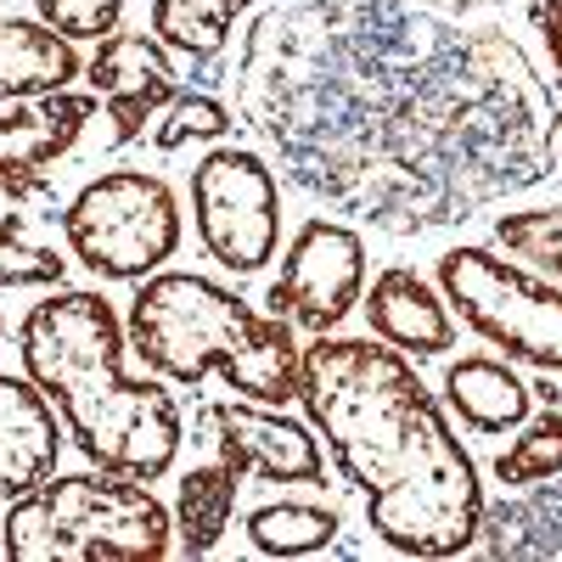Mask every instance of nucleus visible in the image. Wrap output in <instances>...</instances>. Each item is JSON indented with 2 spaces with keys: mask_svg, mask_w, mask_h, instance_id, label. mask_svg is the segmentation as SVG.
I'll list each match as a JSON object with an SVG mask.
<instances>
[{
  "mask_svg": "<svg viewBox=\"0 0 562 562\" xmlns=\"http://www.w3.org/2000/svg\"><path fill=\"white\" fill-rule=\"evenodd\" d=\"M192 225L203 254L231 270L254 276L281 248V186L276 169L248 147H214L192 169Z\"/></svg>",
  "mask_w": 562,
  "mask_h": 562,
  "instance_id": "obj_7",
  "label": "nucleus"
},
{
  "mask_svg": "<svg viewBox=\"0 0 562 562\" xmlns=\"http://www.w3.org/2000/svg\"><path fill=\"white\" fill-rule=\"evenodd\" d=\"M225 130H231L225 102L203 97V90H180V97L164 108V124L153 130V140H158V153H175V147H186V140H220Z\"/></svg>",
  "mask_w": 562,
  "mask_h": 562,
  "instance_id": "obj_22",
  "label": "nucleus"
},
{
  "mask_svg": "<svg viewBox=\"0 0 562 562\" xmlns=\"http://www.w3.org/2000/svg\"><path fill=\"white\" fill-rule=\"evenodd\" d=\"M68 254L102 281H147L180 254V198L164 175L108 169L85 180L63 209Z\"/></svg>",
  "mask_w": 562,
  "mask_h": 562,
  "instance_id": "obj_5",
  "label": "nucleus"
},
{
  "mask_svg": "<svg viewBox=\"0 0 562 562\" xmlns=\"http://www.w3.org/2000/svg\"><path fill=\"white\" fill-rule=\"evenodd\" d=\"M371 338H383L389 349L411 360H434L456 349V315L434 281H422L411 265H389L383 276H371V288L360 299Z\"/></svg>",
  "mask_w": 562,
  "mask_h": 562,
  "instance_id": "obj_13",
  "label": "nucleus"
},
{
  "mask_svg": "<svg viewBox=\"0 0 562 562\" xmlns=\"http://www.w3.org/2000/svg\"><path fill=\"white\" fill-rule=\"evenodd\" d=\"M40 23H52L68 40H102L119 29L124 18V0H34Z\"/></svg>",
  "mask_w": 562,
  "mask_h": 562,
  "instance_id": "obj_23",
  "label": "nucleus"
},
{
  "mask_svg": "<svg viewBox=\"0 0 562 562\" xmlns=\"http://www.w3.org/2000/svg\"><path fill=\"white\" fill-rule=\"evenodd\" d=\"M0 557H7V546H0Z\"/></svg>",
  "mask_w": 562,
  "mask_h": 562,
  "instance_id": "obj_27",
  "label": "nucleus"
},
{
  "mask_svg": "<svg viewBox=\"0 0 562 562\" xmlns=\"http://www.w3.org/2000/svg\"><path fill=\"white\" fill-rule=\"evenodd\" d=\"M214 422V445L220 456L237 467V473L248 479H265V484H321L326 479V450L315 439V428H304V422L281 416L259 400H220L209 411Z\"/></svg>",
  "mask_w": 562,
  "mask_h": 562,
  "instance_id": "obj_10",
  "label": "nucleus"
},
{
  "mask_svg": "<svg viewBox=\"0 0 562 562\" xmlns=\"http://www.w3.org/2000/svg\"><path fill=\"white\" fill-rule=\"evenodd\" d=\"M495 243L518 259V265H529V270L562 281V203H557V209L495 214Z\"/></svg>",
  "mask_w": 562,
  "mask_h": 562,
  "instance_id": "obj_20",
  "label": "nucleus"
},
{
  "mask_svg": "<svg viewBox=\"0 0 562 562\" xmlns=\"http://www.w3.org/2000/svg\"><path fill=\"white\" fill-rule=\"evenodd\" d=\"M366 299V243L360 231L338 220H304L299 237L288 243L281 276L270 281V315L293 321V333H338Z\"/></svg>",
  "mask_w": 562,
  "mask_h": 562,
  "instance_id": "obj_8",
  "label": "nucleus"
},
{
  "mask_svg": "<svg viewBox=\"0 0 562 562\" xmlns=\"http://www.w3.org/2000/svg\"><path fill=\"white\" fill-rule=\"evenodd\" d=\"M237 490H243V473L231 467L225 456L220 461H203L180 479V495H175V546L186 557H209L225 529H231V512H237Z\"/></svg>",
  "mask_w": 562,
  "mask_h": 562,
  "instance_id": "obj_16",
  "label": "nucleus"
},
{
  "mask_svg": "<svg viewBox=\"0 0 562 562\" xmlns=\"http://www.w3.org/2000/svg\"><path fill=\"white\" fill-rule=\"evenodd\" d=\"M0 338H7V326H0Z\"/></svg>",
  "mask_w": 562,
  "mask_h": 562,
  "instance_id": "obj_26",
  "label": "nucleus"
},
{
  "mask_svg": "<svg viewBox=\"0 0 562 562\" xmlns=\"http://www.w3.org/2000/svg\"><path fill=\"white\" fill-rule=\"evenodd\" d=\"M557 124H562V102H557Z\"/></svg>",
  "mask_w": 562,
  "mask_h": 562,
  "instance_id": "obj_25",
  "label": "nucleus"
},
{
  "mask_svg": "<svg viewBox=\"0 0 562 562\" xmlns=\"http://www.w3.org/2000/svg\"><path fill=\"white\" fill-rule=\"evenodd\" d=\"M529 23H535V34L546 45L551 68L562 74V0H529Z\"/></svg>",
  "mask_w": 562,
  "mask_h": 562,
  "instance_id": "obj_24",
  "label": "nucleus"
},
{
  "mask_svg": "<svg viewBox=\"0 0 562 562\" xmlns=\"http://www.w3.org/2000/svg\"><path fill=\"white\" fill-rule=\"evenodd\" d=\"M79 40L40 18H0V102H34L79 79Z\"/></svg>",
  "mask_w": 562,
  "mask_h": 562,
  "instance_id": "obj_15",
  "label": "nucleus"
},
{
  "mask_svg": "<svg viewBox=\"0 0 562 562\" xmlns=\"http://www.w3.org/2000/svg\"><path fill=\"white\" fill-rule=\"evenodd\" d=\"M439 293L467 333L506 360L562 371V281L490 248H450L439 259Z\"/></svg>",
  "mask_w": 562,
  "mask_h": 562,
  "instance_id": "obj_6",
  "label": "nucleus"
},
{
  "mask_svg": "<svg viewBox=\"0 0 562 562\" xmlns=\"http://www.w3.org/2000/svg\"><path fill=\"white\" fill-rule=\"evenodd\" d=\"M248 0H153V34L169 45L175 57L209 63L225 52L231 23Z\"/></svg>",
  "mask_w": 562,
  "mask_h": 562,
  "instance_id": "obj_18",
  "label": "nucleus"
},
{
  "mask_svg": "<svg viewBox=\"0 0 562 562\" xmlns=\"http://www.w3.org/2000/svg\"><path fill=\"white\" fill-rule=\"evenodd\" d=\"M90 119H97V97H79V90H52L0 113V192L12 203L45 198V169L74 153Z\"/></svg>",
  "mask_w": 562,
  "mask_h": 562,
  "instance_id": "obj_11",
  "label": "nucleus"
},
{
  "mask_svg": "<svg viewBox=\"0 0 562 562\" xmlns=\"http://www.w3.org/2000/svg\"><path fill=\"white\" fill-rule=\"evenodd\" d=\"M68 428L45 389L29 378L0 371V501H18L57 473Z\"/></svg>",
  "mask_w": 562,
  "mask_h": 562,
  "instance_id": "obj_12",
  "label": "nucleus"
},
{
  "mask_svg": "<svg viewBox=\"0 0 562 562\" xmlns=\"http://www.w3.org/2000/svg\"><path fill=\"white\" fill-rule=\"evenodd\" d=\"M445 405L461 428L495 439V434H518L529 422L535 389L495 355H461L445 371Z\"/></svg>",
  "mask_w": 562,
  "mask_h": 562,
  "instance_id": "obj_14",
  "label": "nucleus"
},
{
  "mask_svg": "<svg viewBox=\"0 0 562 562\" xmlns=\"http://www.w3.org/2000/svg\"><path fill=\"white\" fill-rule=\"evenodd\" d=\"M495 479L506 490H535V484L562 479V411L557 405H546L535 422H524L518 439L495 456Z\"/></svg>",
  "mask_w": 562,
  "mask_h": 562,
  "instance_id": "obj_19",
  "label": "nucleus"
},
{
  "mask_svg": "<svg viewBox=\"0 0 562 562\" xmlns=\"http://www.w3.org/2000/svg\"><path fill=\"white\" fill-rule=\"evenodd\" d=\"M0 546L7 562H164L175 518L147 479L90 467L18 495L0 518Z\"/></svg>",
  "mask_w": 562,
  "mask_h": 562,
  "instance_id": "obj_4",
  "label": "nucleus"
},
{
  "mask_svg": "<svg viewBox=\"0 0 562 562\" xmlns=\"http://www.w3.org/2000/svg\"><path fill=\"white\" fill-rule=\"evenodd\" d=\"M338 540V512L321 501H265L248 512V546L259 557H315Z\"/></svg>",
  "mask_w": 562,
  "mask_h": 562,
  "instance_id": "obj_17",
  "label": "nucleus"
},
{
  "mask_svg": "<svg viewBox=\"0 0 562 562\" xmlns=\"http://www.w3.org/2000/svg\"><path fill=\"white\" fill-rule=\"evenodd\" d=\"M124 355L119 310L90 288H52L18 326V360L57 405L74 450L90 467L153 484L180 456L186 416L164 378H130Z\"/></svg>",
  "mask_w": 562,
  "mask_h": 562,
  "instance_id": "obj_2",
  "label": "nucleus"
},
{
  "mask_svg": "<svg viewBox=\"0 0 562 562\" xmlns=\"http://www.w3.org/2000/svg\"><path fill=\"white\" fill-rule=\"evenodd\" d=\"M85 79L108 102L113 147H130V140L180 97L175 52L158 34H119V29L102 34L97 52H90V63H85Z\"/></svg>",
  "mask_w": 562,
  "mask_h": 562,
  "instance_id": "obj_9",
  "label": "nucleus"
},
{
  "mask_svg": "<svg viewBox=\"0 0 562 562\" xmlns=\"http://www.w3.org/2000/svg\"><path fill=\"white\" fill-rule=\"evenodd\" d=\"M124 338L140 366H153L164 383L198 389L203 378H225L231 394L259 405L299 400L304 344L293 321L254 310L243 293L220 288L198 270H153L135 281L124 315Z\"/></svg>",
  "mask_w": 562,
  "mask_h": 562,
  "instance_id": "obj_3",
  "label": "nucleus"
},
{
  "mask_svg": "<svg viewBox=\"0 0 562 562\" xmlns=\"http://www.w3.org/2000/svg\"><path fill=\"white\" fill-rule=\"evenodd\" d=\"M68 259L29 237V214H0V288H63Z\"/></svg>",
  "mask_w": 562,
  "mask_h": 562,
  "instance_id": "obj_21",
  "label": "nucleus"
},
{
  "mask_svg": "<svg viewBox=\"0 0 562 562\" xmlns=\"http://www.w3.org/2000/svg\"><path fill=\"white\" fill-rule=\"evenodd\" d=\"M299 405L366 501V524L400 557H461L484 535L479 461L411 355L383 338L321 333L304 344Z\"/></svg>",
  "mask_w": 562,
  "mask_h": 562,
  "instance_id": "obj_1",
  "label": "nucleus"
}]
</instances>
